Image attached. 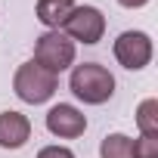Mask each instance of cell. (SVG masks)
I'll return each instance as SVG.
<instances>
[{"mask_svg": "<svg viewBox=\"0 0 158 158\" xmlns=\"http://www.w3.org/2000/svg\"><path fill=\"white\" fill-rule=\"evenodd\" d=\"M68 90L84 106H102L115 96V74L99 62H81L71 68Z\"/></svg>", "mask_w": 158, "mask_h": 158, "instance_id": "6da1fadb", "label": "cell"}, {"mask_svg": "<svg viewBox=\"0 0 158 158\" xmlns=\"http://www.w3.org/2000/svg\"><path fill=\"white\" fill-rule=\"evenodd\" d=\"M56 87H59V74L47 71V68L37 65L34 59L22 62V65L16 68V74H13V93H16L22 102H28V106H44V102H50L53 93H56Z\"/></svg>", "mask_w": 158, "mask_h": 158, "instance_id": "7a4b0ae2", "label": "cell"}, {"mask_svg": "<svg viewBox=\"0 0 158 158\" xmlns=\"http://www.w3.org/2000/svg\"><path fill=\"white\" fill-rule=\"evenodd\" d=\"M74 53H77L74 40H71L68 34H62V31H44V34L34 40V62L44 65V68L53 71V74L71 68V65H74Z\"/></svg>", "mask_w": 158, "mask_h": 158, "instance_id": "3957f363", "label": "cell"}, {"mask_svg": "<svg viewBox=\"0 0 158 158\" xmlns=\"http://www.w3.org/2000/svg\"><path fill=\"white\" fill-rule=\"evenodd\" d=\"M59 31L68 34L74 44H87V47H93V44H99L102 34H106V16H102L99 6H90V3L74 6V10L68 13V19L62 22Z\"/></svg>", "mask_w": 158, "mask_h": 158, "instance_id": "277c9868", "label": "cell"}, {"mask_svg": "<svg viewBox=\"0 0 158 158\" xmlns=\"http://www.w3.org/2000/svg\"><path fill=\"white\" fill-rule=\"evenodd\" d=\"M112 53H115V59H118L121 68H127V71H143V68L152 62L155 47H152V37H149L146 31H121V34L115 37V44H112Z\"/></svg>", "mask_w": 158, "mask_h": 158, "instance_id": "5b68a950", "label": "cell"}, {"mask_svg": "<svg viewBox=\"0 0 158 158\" xmlns=\"http://www.w3.org/2000/svg\"><path fill=\"white\" fill-rule=\"evenodd\" d=\"M47 130L59 139H77L87 130V115L71 102H59L47 112Z\"/></svg>", "mask_w": 158, "mask_h": 158, "instance_id": "8992f818", "label": "cell"}, {"mask_svg": "<svg viewBox=\"0 0 158 158\" xmlns=\"http://www.w3.org/2000/svg\"><path fill=\"white\" fill-rule=\"evenodd\" d=\"M31 139V121L28 115L6 109L0 112V149H22Z\"/></svg>", "mask_w": 158, "mask_h": 158, "instance_id": "52a82bcc", "label": "cell"}, {"mask_svg": "<svg viewBox=\"0 0 158 158\" xmlns=\"http://www.w3.org/2000/svg\"><path fill=\"white\" fill-rule=\"evenodd\" d=\"M71 10H74V0H37V6H34L37 22L47 31H59Z\"/></svg>", "mask_w": 158, "mask_h": 158, "instance_id": "ba28073f", "label": "cell"}, {"mask_svg": "<svg viewBox=\"0 0 158 158\" xmlns=\"http://www.w3.org/2000/svg\"><path fill=\"white\" fill-rule=\"evenodd\" d=\"M99 158H133V139L127 133H106L99 143Z\"/></svg>", "mask_w": 158, "mask_h": 158, "instance_id": "9c48e42d", "label": "cell"}, {"mask_svg": "<svg viewBox=\"0 0 158 158\" xmlns=\"http://www.w3.org/2000/svg\"><path fill=\"white\" fill-rule=\"evenodd\" d=\"M136 127L139 136H158V99H143L136 106Z\"/></svg>", "mask_w": 158, "mask_h": 158, "instance_id": "30bf717a", "label": "cell"}, {"mask_svg": "<svg viewBox=\"0 0 158 158\" xmlns=\"http://www.w3.org/2000/svg\"><path fill=\"white\" fill-rule=\"evenodd\" d=\"M133 158H158V136L133 139Z\"/></svg>", "mask_w": 158, "mask_h": 158, "instance_id": "8fae6325", "label": "cell"}, {"mask_svg": "<svg viewBox=\"0 0 158 158\" xmlns=\"http://www.w3.org/2000/svg\"><path fill=\"white\" fill-rule=\"evenodd\" d=\"M37 158H74V152H71L68 146H59V143H53V146H44V149L37 152Z\"/></svg>", "mask_w": 158, "mask_h": 158, "instance_id": "7c38bea8", "label": "cell"}, {"mask_svg": "<svg viewBox=\"0 0 158 158\" xmlns=\"http://www.w3.org/2000/svg\"><path fill=\"white\" fill-rule=\"evenodd\" d=\"M121 6H127V10H139V6H146L149 0H118Z\"/></svg>", "mask_w": 158, "mask_h": 158, "instance_id": "4fadbf2b", "label": "cell"}]
</instances>
